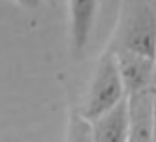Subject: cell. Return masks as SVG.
Instances as JSON below:
<instances>
[{
  "label": "cell",
  "instance_id": "obj_9",
  "mask_svg": "<svg viewBox=\"0 0 156 142\" xmlns=\"http://www.w3.org/2000/svg\"><path fill=\"white\" fill-rule=\"evenodd\" d=\"M154 62H156V54H154Z\"/></svg>",
  "mask_w": 156,
  "mask_h": 142
},
{
  "label": "cell",
  "instance_id": "obj_7",
  "mask_svg": "<svg viewBox=\"0 0 156 142\" xmlns=\"http://www.w3.org/2000/svg\"><path fill=\"white\" fill-rule=\"evenodd\" d=\"M66 142H94L90 121L85 120L80 115V111H73L71 116H69Z\"/></svg>",
  "mask_w": 156,
  "mask_h": 142
},
{
  "label": "cell",
  "instance_id": "obj_6",
  "mask_svg": "<svg viewBox=\"0 0 156 142\" xmlns=\"http://www.w3.org/2000/svg\"><path fill=\"white\" fill-rule=\"evenodd\" d=\"M90 126L94 142H130L127 99L109 113L90 121Z\"/></svg>",
  "mask_w": 156,
  "mask_h": 142
},
{
  "label": "cell",
  "instance_id": "obj_3",
  "mask_svg": "<svg viewBox=\"0 0 156 142\" xmlns=\"http://www.w3.org/2000/svg\"><path fill=\"white\" fill-rule=\"evenodd\" d=\"M113 52V50H111ZM118 62V71L122 76L127 95L142 92L156 85V62L151 57L132 52H115Z\"/></svg>",
  "mask_w": 156,
  "mask_h": 142
},
{
  "label": "cell",
  "instance_id": "obj_2",
  "mask_svg": "<svg viewBox=\"0 0 156 142\" xmlns=\"http://www.w3.org/2000/svg\"><path fill=\"white\" fill-rule=\"evenodd\" d=\"M125 99L127 92L118 71L116 55L108 49L95 64L80 115L87 121H94L115 109Z\"/></svg>",
  "mask_w": 156,
  "mask_h": 142
},
{
  "label": "cell",
  "instance_id": "obj_4",
  "mask_svg": "<svg viewBox=\"0 0 156 142\" xmlns=\"http://www.w3.org/2000/svg\"><path fill=\"white\" fill-rule=\"evenodd\" d=\"M153 88L127 95L130 142H154Z\"/></svg>",
  "mask_w": 156,
  "mask_h": 142
},
{
  "label": "cell",
  "instance_id": "obj_1",
  "mask_svg": "<svg viewBox=\"0 0 156 142\" xmlns=\"http://www.w3.org/2000/svg\"><path fill=\"white\" fill-rule=\"evenodd\" d=\"M113 52H132L154 59L156 5L149 2H127L120 9L113 35Z\"/></svg>",
  "mask_w": 156,
  "mask_h": 142
},
{
  "label": "cell",
  "instance_id": "obj_8",
  "mask_svg": "<svg viewBox=\"0 0 156 142\" xmlns=\"http://www.w3.org/2000/svg\"><path fill=\"white\" fill-rule=\"evenodd\" d=\"M153 118H154V142H156V85L153 88Z\"/></svg>",
  "mask_w": 156,
  "mask_h": 142
},
{
  "label": "cell",
  "instance_id": "obj_5",
  "mask_svg": "<svg viewBox=\"0 0 156 142\" xmlns=\"http://www.w3.org/2000/svg\"><path fill=\"white\" fill-rule=\"evenodd\" d=\"M69 5V33L73 49L82 52L87 47L94 28L99 4L92 0H73Z\"/></svg>",
  "mask_w": 156,
  "mask_h": 142
}]
</instances>
